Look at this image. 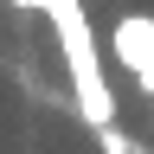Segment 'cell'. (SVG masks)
<instances>
[{
  "mask_svg": "<svg viewBox=\"0 0 154 154\" xmlns=\"http://www.w3.org/2000/svg\"><path fill=\"white\" fill-rule=\"evenodd\" d=\"M51 26H58V45H64V64H71V84H77V109H84L90 128H116V96H109V77H103V58H96V38H90V19L77 0H51Z\"/></svg>",
  "mask_w": 154,
  "mask_h": 154,
  "instance_id": "obj_1",
  "label": "cell"
},
{
  "mask_svg": "<svg viewBox=\"0 0 154 154\" xmlns=\"http://www.w3.org/2000/svg\"><path fill=\"white\" fill-rule=\"evenodd\" d=\"M116 58L141 77V90L154 96V19H141V13H128L122 26H116Z\"/></svg>",
  "mask_w": 154,
  "mask_h": 154,
  "instance_id": "obj_2",
  "label": "cell"
},
{
  "mask_svg": "<svg viewBox=\"0 0 154 154\" xmlns=\"http://www.w3.org/2000/svg\"><path fill=\"white\" fill-rule=\"evenodd\" d=\"M96 141H103V154H141V148H135L122 128H96Z\"/></svg>",
  "mask_w": 154,
  "mask_h": 154,
  "instance_id": "obj_3",
  "label": "cell"
},
{
  "mask_svg": "<svg viewBox=\"0 0 154 154\" xmlns=\"http://www.w3.org/2000/svg\"><path fill=\"white\" fill-rule=\"evenodd\" d=\"M141 154H148V148H141Z\"/></svg>",
  "mask_w": 154,
  "mask_h": 154,
  "instance_id": "obj_4",
  "label": "cell"
}]
</instances>
